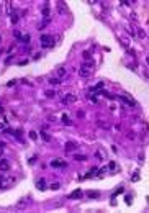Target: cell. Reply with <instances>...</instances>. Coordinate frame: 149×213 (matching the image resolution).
Listing matches in <instances>:
<instances>
[{
  "instance_id": "obj_1",
  "label": "cell",
  "mask_w": 149,
  "mask_h": 213,
  "mask_svg": "<svg viewBox=\"0 0 149 213\" xmlns=\"http://www.w3.org/2000/svg\"><path fill=\"white\" fill-rule=\"evenodd\" d=\"M93 74V62H82V66L79 67V75L80 77H90Z\"/></svg>"
},
{
  "instance_id": "obj_2",
  "label": "cell",
  "mask_w": 149,
  "mask_h": 213,
  "mask_svg": "<svg viewBox=\"0 0 149 213\" xmlns=\"http://www.w3.org/2000/svg\"><path fill=\"white\" fill-rule=\"evenodd\" d=\"M17 182V179L13 176H2V187H10V185H13Z\"/></svg>"
},
{
  "instance_id": "obj_3",
  "label": "cell",
  "mask_w": 149,
  "mask_h": 213,
  "mask_svg": "<svg viewBox=\"0 0 149 213\" xmlns=\"http://www.w3.org/2000/svg\"><path fill=\"white\" fill-rule=\"evenodd\" d=\"M62 102L64 103H75L77 102V95L75 93H67L64 98H62Z\"/></svg>"
},
{
  "instance_id": "obj_4",
  "label": "cell",
  "mask_w": 149,
  "mask_h": 213,
  "mask_svg": "<svg viewBox=\"0 0 149 213\" xmlns=\"http://www.w3.org/2000/svg\"><path fill=\"white\" fill-rule=\"evenodd\" d=\"M10 170V164L7 159H2L0 161V172H8Z\"/></svg>"
},
{
  "instance_id": "obj_5",
  "label": "cell",
  "mask_w": 149,
  "mask_h": 213,
  "mask_svg": "<svg viewBox=\"0 0 149 213\" xmlns=\"http://www.w3.org/2000/svg\"><path fill=\"white\" fill-rule=\"evenodd\" d=\"M64 148H66V151H74V149H77L79 146H77L75 143H72V141H69V143H66Z\"/></svg>"
},
{
  "instance_id": "obj_6",
  "label": "cell",
  "mask_w": 149,
  "mask_h": 213,
  "mask_svg": "<svg viewBox=\"0 0 149 213\" xmlns=\"http://www.w3.org/2000/svg\"><path fill=\"white\" fill-rule=\"evenodd\" d=\"M80 197H82V190H79V189H77V190H74L72 194L69 195V198H80Z\"/></svg>"
},
{
  "instance_id": "obj_7",
  "label": "cell",
  "mask_w": 149,
  "mask_h": 213,
  "mask_svg": "<svg viewBox=\"0 0 149 213\" xmlns=\"http://www.w3.org/2000/svg\"><path fill=\"white\" fill-rule=\"evenodd\" d=\"M30 203V200L28 198H21L18 203H17V208H23V207H26V205Z\"/></svg>"
},
{
  "instance_id": "obj_8",
  "label": "cell",
  "mask_w": 149,
  "mask_h": 213,
  "mask_svg": "<svg viewBox=\"0 0 149 213\" xmlns=\"http://www.w3.org/2000/svg\"><path fill=\"white\" fill-rule=\"evenodd\" d=\"M49 39H51V36H48V35H44V36L41 38V41H43V46H44V48L51 46V43H49Z\"/></svg>"
},
{
  "instance_id": "obj_9",
  "label": "cell",
  "mask_w": 149,
  "mask_h": 213,
  "mask_svg": "<svg viewBox=\"0 0 149 213\" xmlns=\"http://www.w3.org/2000/svg\"><path fill=\"white\" fill-rule=\"evenodd\" d=\"M44 95H46V98H56V92L54 90H46Z\"/></svg>"
},
{
  "instance_id": "obj_10",
  "label": "cell",
  "mask_w": 149,
  "mask_h": 213,
  "mask_svg": "<svg viewBox=\"0 0 149 213\" xmlns=\"http://www.w3.org/2000/svg\"><path fill=\"white\" fill-rule=\"evenodd\" d=\"M66 10H67V7H64L62 2H59V3H57V12H59V13H64Z\"/></svg>"
},
{
  "instance_id": "obj_11",
  "label": "cell",
  "mask_w": 149,
  "mask_h": 213,
  "mask_svg": "<svg viewBox=\"0 0 149 213\" xmlns=\"http://www.w3.org/2000/svg\"><path fill=\"white\" fill-rule=\"evenodd\" d=\"M56 74L59 75V77H64V75H66V69H64V67H57V69H56Z\"/></svg>"
},
{
  "instance_id": "obj_12",
  "label": "cell",
  "mask_w": 149,
  "mask_h": 213,
  "mask_svg": "<svg viewBox=\"0 0 149 213\" xmlns=\"http://www.w3.org/2000/svg\"><path fill=\"white\" fill-rule=\"evenodd\" d=\"M74 159L75 161H87V156H84V154H75Z\"/></svg>"
},
{
  "instance_id": "obj_13",
  "label": "cell",
  "mask_w": 149,
  "mask_h": 213,
  "mask_svg": "<svg viewBox=\"0 0 149 213\" xmlns=\"http://www.w3.org/2000/svg\"><path fill=\"white\" fill-rule=\"evenodd\" d=\"M51 164H53V166H54V167H61V166H64L66 162H64V161H53Z\"/></svg>"
},
{
  "instance_id": "obj_14",
  "label": "cell",
  "mask_w": 149,
  "mask_h": 213,
  "mask_svg": "<svg viewBox=\"0 0 149 213\" xmlns=\"http://www.w3.org/2000/svg\"><path fill=\"white\" fill-rule=\"evenodd\" d=\"M62 123H64V125H67V126H69V125H71V123H72V121L69 120V116H67V115H64V116H62Z\"/></svg>"
},
{
  "instance_id": "obj_15",
  "label": "cell",
  "mask_w": 149,
  "mask_h": 213,
  "mask_svg": "<svg viewBox=\"0 0 149 213\" xmlns=\"http://www.w3.org/2000/svg\"><path fill=\"white\" fill-rule=\"evenodd\" d=\"M61 189V184L59 182H54V184H51V190H59Z\"/></svg>"
},
{
  "instance_id": "obj_16",
  "label": "cell",
  "mask_w": 149,
  "mask_h": 213,
  "mask_svg": "<svg viewBox=\"0 0 149 213\" xmlns=\"http://www.w3.org/2000/svg\"><path fill=\"white\" fill-rule=\"evenodd\" d=\"M89 197H90V198H97V197H100V192H89Z\"/></svg>"
},
{
  "instance_id": "obj_17",
  "label": "cell",
  "mask_w": 149,
  "mask_h": 213,
  "mask_svg": "<svg viewBox=\"0 0 149 213\" xmlns=\"http://www.w3.org/2000/svg\"><path fill=\"white\" fill-rule=\"evenodd\" d=\"M43 184H44V180H38V182H36V187L39 189V190H44V185H43Z\"/></svg>"
},
{
  "instance_id": "obj_18",
  "label": "cell",
  "mask_w": 149,
  "mask_h": 213,
  "mask_svg": "<svg viewBox=\"0 0 149 213\" xmlns=\"http://www.w3.org/2000/svg\"><path fill=\"white\" fill-rule=\"evenodd\" d=\"M98 125H100L102 128H110V123H108V121H98Z\"/></svg>"
},
{
  "instance_id": "obj_19",
  "label": "cell",
  "mask_w": 149,
  "mask_h": 213,
  "mask_svg": "<svg viewBox=\"0 0 149 213\" xmlns=\"http://www.w3.org/2000/svg\"><path fill=\"white\" fill-rule=\"evenodd\" d=\"M20 39H21L23 43H30V35H23V36L20 38Z\"/></svg>"
},
{
  "instance_id": "obj_20",
  "label": "cell",
  "mask_w": 149,
  "mask_h": 213,
  "mask_svg": "<svg viewBox=\"0 0 149 213\" xmlns=\"http://www.w3.org/2000/svg\"><path fill=\"white\" fill-rule=\"evenodd\" d=\"M49 84H51V85H53V84L56 85V84H61V80H59L57 77H54V79H51V80H49Z\"/></svg>"
},
{
  "instance_id": "obj_21",
  "label": "cell",
  "mask_w": 149,
  "mask_h": 213,
  "mask_svg": "<svg viewBox=\"0 0 149 213\" xmlns=\"http://www.w3.org/2000/svg\"><path fill=\"white\" fill-rule=\"evenodd\" d=\"M30 138H31V139H36V138H38V134L35 133V131H31V133H30Z\"/></svg>"
},
{
  "instance_id": "obj_22",
  "label": "cell",
  "mask_w": 149,
  "mask_h": 213,
  "mask_svg": "<svg viewBox=\"0 0 149 213\" xmlns=\"http://www.w3.org/2000/svg\"><path fill=\"white\" fill-rule=\"evenodd\" d=\"M18 21V17L17 15H12V23H17Z\"/></svg>"
},
{
  "instance_id": "obj_23",
  "label": "cell",
  "mask_w": 149,
  "mask_h": 213,
  "mask_svg": "<svg viewBox=\"0 0 149 213\" xmlns=\"http://www.w3.org/2000/svg\"><path fill=\"white\" fill-rule=\"evenodd\" d=\"M84 59H85V61H89V59H90V53H84Z\"/></svg>"
},
{
  "instance_id": "obj_24",
  "label": "cell",
  "mask_w": 149,
  "mask_h": 213,
  "mask_svg": "<svg viewBox=\"0 0 149 213\" xmlns=\"http://www.w3.org/2000/svg\"><path fill=\"white\" fill-rule=\"evenodd\" d=\"M43 15H44V17H46V18H48V15H49V10H48V7H46V8H44V10H43Z\"/></svg>"
},
{
  "instance_id": "obj_25",
  "label": "cell",
  "mask_w": 149,
  "mask_h": 213,
  "mask_svg": "<svg viewBox=\"0 0 149 213\" xmlns=\"http://www.w3.org/2000/svg\"><path fill=\"white\" fill-rule=\"evenodd\" d=\"M139 36H141V38H146V31H143V30H139Z\"/></svg>"
},
{
  "instance_id": "obj_26",
  "label": "cell",
  "mask_w": 149,
  "mask_h": 213,
  "mask_svg": "<svg viewBox=\"0 0 149 213\" xmlns=\"http://www.w3.org/2000/svg\"><path fill=\"white\" fill-rule=\"evenodd\" d=\"M13 35H15V36L18 38V39H20V38H21V35H20V31H17V30H15V31H13Z\"/></svg>"
},
{
  "instance_id": "obj_27",
  "label": "cell",
  "mask_w": 149,
  "mask_h": 213,
  "mask_svg": "<svg viewBox=\"0 0 149 213\" xmlns=\"http://www.w3.org/2000/svg\"><path fill=\"white\" fill-rule=\"evenodd\" d=\"M0 187H2V176H0Z\"/></svg>"
},
{
  "instance_id": "obj_28",
  "label": "cell",
  "mask_w": 149,
  "mask_h": 213,
  "mask_svg": "<svg viewBox=\"0 0 149 213\" xmlns=\"http://www.w3.org/2000/svg\"><path fill=\"white\" fill-rule=\"evenodd\" d=\"M0 111H2V105H0Z\"/></svg>"
},
{
  "instance_id": "obj_29",
  "label": "cell",
  "mask_w": 149,
  "mask_h": 213,
  "mask_svg": "<svg viewBox=\"0 0 149 213\" xmlns=\"http://www.w3.org/2000/svg\"><path fill=\"white\" fill-rule=\"evenodd\" d=\"M0 41H2V36H0Z\"/></svg>"
}]
</instances>
